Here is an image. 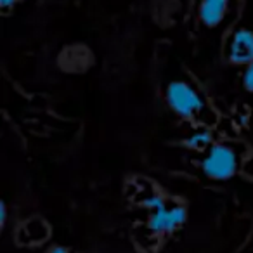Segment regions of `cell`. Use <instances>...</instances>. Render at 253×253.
<instances>
[{"label": "cell", "instance_id": "cell-1", "mask_svg": "<svg viewBox=\"0 0 253 253\" xmlns=\"http://www.w3.org/2000/svg\"><path fill=\"white\" fill-rule=\"evenodd\" d=\"M125 196L139 213L132 224V243L137 252H160L186 225V200L165 191L149 177H128L125 184Z\"/></svg>", "mask_w": 253, "mask_h": 253}, {"label": "cell", "instance_id": "cell-2", "mask_svg": "<svg viewBox=\"0 0 253 253\" xmlns=\"http://www.w3.org/2000/svg\"><path fill=\"white\" fill-rule=\"evenodd\" d=\"M167 104L177 116L194 123V125H211L215 115L210 111L207 101L191 84L182 80H173L167 85Z\"/></svg>", "mask_w": 253, "mask_h": 253}, {"label": "cell", "instance_id": "cell-3", "mask_svg": "<svg viewBox=\"0 0 253 253\" xmlns=\"http://www.w3.org/2000/svg\"><path fill=\"white\" fill-rule=\"evenodd\" d=\"M238 153L227 144H211L207 151L201 169L211 180H227L238 172Z\"/></svg>", "mask_w": 253, "mask_h": 253}, {"label": "cell", "instance_id": "cell-4", "mask_svg": "<svg viewBox=\"0 0 253 253\" xmlns=\"http://www.w3.org/2000/svg\"><path fill=\"white\" fill-rule=\"evenodd\" d=\"M227 59L231 64L246 66L253 61V32L239 28L232 33L227 43Z\"/></svg>", "mask_w": 253, "mask_h": 253}, {"label": "cell", "instance_id": "cell-5", "mask_svg": "<svg viewBox=\"0 0 253 253\" xmlns=\"http://www.w3.org/2000/svg\"><path fill=\"white\" fill-rule=\"evenodd\" d=\"M229 0H203L200 5V19L205 26L213 28L224 19Z\"/></svg>", "mask_w": 253, "mask_h": 253}, {"label": "cell", "instance_id": "cell-6", "mask_svg": "<svg viewBox=\"0 0 253 253\" xmlns=\"http://www.w3.org/2000/svg\"><path fill=\"white\" fill-rule=\"evenodd\" d=\"M210 142H211V137H210V134H208V132L198 130V132H194L189 139H187L186 146H187V148H191V149H196V151H208V149L211 148Z\"/></svg>", "mask_w": 253, "mask_h": 253}, {"label": "cell", "instance_id": "cell-7", "mask_svg": "<svg viewBox=\"0 0 253 253\" xmlns=\"http://www.w3.org/2000/svg\"><path fill=\"white\" fill-rule=\"evenodd\" d=\"M243 88L250 94H253V61L248 63L245 66V71H243Z\"/></svg>", "mask_w": 253, "mask_h": 253}, {"label": "cell", "instance_id": "cell-8", "mask_svg": "<svg viewBox=\"0 0 253 253\" xmlns=\"http://www.w3.org/2000/svg\"><path fill=\"white\" fill-rule=\"evenodd\" d=\"M45 253H78V252L73 248H70V246H64V245H52Z\"/></svg>", "mask_w": 253, "mask_h": 253}, {"label": "cell", "instance_id": "cell-9", "mask_svg": "<svg viewBox=\"0 0 253 253\" xmlns=\"http://www.w3.org/2000/svg\"><path fill=\"white\" fill-rule=\"evenodd\" d=\"M5 222H7V205H5V201H2L0 203V224H2V227H5Z\"/></svg>", "mask_w": 253, "mask_h": 253}, {"label": "cell", "instance_id": "cell-10", "mask_svg": "<svg viewBox=\"0 0 253 253\" xmlns=\"http://www.w3.org/2000/svg\"><path fill=\"white\" fill-rule=\"evenodd\" d=\"M19 0H0V5H2V11L7 12L11 7H14L16 4H18Z\"/></svg>", "mask_w": 253, "mask_h": 253}]
</instances>
